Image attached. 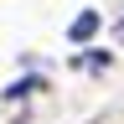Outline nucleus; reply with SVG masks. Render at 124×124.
Wrapping results in <instances>:
<instances>
[{
    "label": "nucleus",
    "mask_w": 124,
    "mask_h": 124,
    "mask_svg": "<svg viewBox=\"0 0 124 124\" xmlns=\"http://www.w3.org/2000/svg\"><path fill=\"white\" fill-rule=\"evenodd\" d=\"M93 31H98V16H93V10H83V16H78V21L67 26V36H72V41H88Z\"/></svg>",
    "instance_id": "nucleus-1"
},
{
    "label": "nucleus",
    "mask_w": 124,
    "mask_h": 124,
    "mask_svg": "<svg viewBox=\"0 0 124 124\" xmlns=\"http://www.w3.org/2000/svg\"><path fill=\"white\" fill-rule=\"evenodd\" d=\"M114 31H119V41H124V16H119V26H114Z\"/></svg>",
    "instance_id": "nucleus-2"
}]
</instances>
